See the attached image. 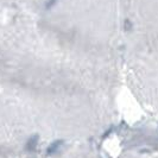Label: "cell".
<instances>
[{
    "label": "cell",
    "instance_id": "3",
    "mask_svg": "<svg viewBox=\"0 0 158 158\" xmlns=\"http://www.w3.org/2000/svg\"><path fill=\"white\" fill-rule=\"evenodd\" d=\"M56 1H57V0H49V1L47 2V8H50V7H51V6H52V5L55 4Z\"/></svg>",
    "mask_w": 158,
    "mask_h": 158
},
{
    "label": "cell",
    "instance_id": "1",
    "mask_svg": "<svg viewBox=\"0 0 158 158\" xmlns=\"http://www.w3.org/2000/svg\"><path fill=\"white\" fill-rule=\"evenodd\" d=\"M38 139H40V137H38L37 135H32L31 138L27 140L26 145H25L26 150L27 151H35L36 150V148H37V145H38Z\"/></svg>",
    "mask_w": 158,
    "mask_h": 158
},
{
    "label": "cell",
    "instance_id": "2",
    "mask_svg": "<svg viewBox=\"0 0 158 158\" xmlns=\"http://www.w3.org/2000/svg\"><path fill=\"white\" fill-rule=\"evenodd\" d=\"M62 145H63V140H56V142L51 143L49 145V148H48L47 153L48 155H54V153H56L57 151L62 148Z\"/></svg>",
    "mask_w": 158,
    "mask_h": 158
}]
</instances>
